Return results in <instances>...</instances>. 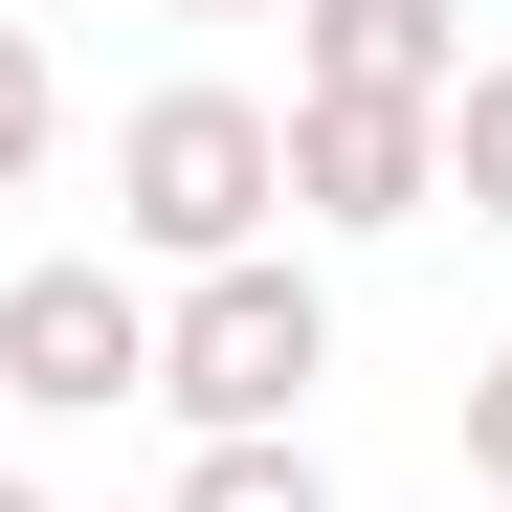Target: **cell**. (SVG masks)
<instances>
[{"mask_svg":"<svg viewBox=\"0 0 512 512\" xmlns=\"http://www.w3.org/2000/svg\"><path fill=\"white\" fill-rule=\"evenodd\" d=\"M179 512H334V468H312V446H201Z\"/></svg>","mask_w":512,"mask_h":512,"instance_id":"7","label":"cell"},{"mask_svg":"<svg viewBox=\"0 0 512 512\" xmlns=\"http://www.w3.org/2000/svg\"><path fill=\"white\" fill-rule=\"evenodd\" d=\"M179 23H268V0H179Z\"/></svg>","mask_w":512,"mask_h":512,"instance_id":"10","label":"cell"},{"mask_svg":"<svg viewBox=\"0 0 512 512\" xmlns=\"http://www.w3.org/2000/svg\"><path fill=\"white\" fill-rule=\"evenodd\" d=\"M334 379V290L290 268V245H245V268H201L179 312H156V401L201 423V446H290Z\"/></svg>","mask_w":512,"mask_h":512,"instance_id":"2","label":"cell"},{"mask_svg":"<svg viewBox=\"0 0 512 512\" xmlns=\"http://www.w3.org/2000/svg\"><path fill=\"white\" fill-rule=\"evenodd\" d=\"M0 401H23V423H112V401H156V290L90 268V245L23 268V290H0Z\"/></svg>","mask_w":512,"mask_h":512,"instance_id":"3","label":"cell"},{"mask_svg":"<svg viewBox=\"0 0 512 512\" xmlns=\"http://www.w3.org/2000/svg\"><path fill=\"white\" fill-rule=\"evenodd\" d=\"M468 0H290V112H446Z\"/></svg>","mask_w":512,"mask_h":512,"instance_id":"4","label":"cell"},{"mask_svg":"<svg viewBox=\"0 0 512 512\" xmlns=\"http://www.w3.org/2000/svg\"><path fill=\"white\" fill-rule=\"evenodd\" d=\"M468 490H512V357L468 379Z\"/></svg>","mask_w":512,"mask_h":512,"instance_id":"9","label":"cell"},{"mask_svg":"<svg viewBox=\"0 0 512 512\" xmlns=\"http://www.w3.org/2000/svg\"><path fill=\"white\" fill-rule=\"evenodd\" d=\"M45 134H67V67H45L23 23H0V179H45Z\"/></svg>","mask_w":512,"mask_h":512,"instance_id":"8","label":"cell"},{"mask_svg":"<svg viewBox=\"0 0 512 512\" xmlns=\"http://www.w3.org/2000/svg\"><path fill=\"white\" fill-rule=\"evenodd\" d=\"M446 201V112H290V223H423Z\"/></svg>","mask_w":512,"mask_h":512,"instance_id":"5","label":"cell"},{"mask_svg":"<svg viewBox=\"0 0 512 512\" xmlns=\"http://www.w3.org/2000/svg\"><path fill=\"white\" fill-rule=\"evenodd\" d=\"M446 201L512 223V67H468V90H446Z\"/></svg>","mask_w":512,"mask_h":512,"instance_id":"6","label":"cell"},{"mask_svg":"<svg viewBox=\"0 0 512 512\" xmlns=\"http://www.w3.org/2000/svg\"><path fill=\"white\" fill-rule=\"evenodd\" d=\"M0 512H45V490H23V468H0Z\"/></svg>","mask_w":512,"mask_h":512,"instance_id":"11","label":"cell"},{"mask_svg":"<svg viewBox=\"0 0 512 512\" xmlns=\"http://www.w3.org/2000/svg\"><path fill=\"white\" fill-rule=\"evenodd\" d=\"M268 201H290V112H268V90H134V112H112V223H134L179 290L245 268Z\"/></svg>","mask_w":512,"mask_h":512,"instance_id":"1","label":"cell"}]
</instances>
